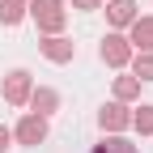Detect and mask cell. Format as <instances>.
<instances>
[{"mask_svg":"<svg viewBox=\"0 0 153 153\" xmlns=\"http://www.w3.org/2000/svg\"><path fill=\"white\" fill-rule=\"evenodd\" d=\"M30 17L38 22V30H47V34H60L64 22H68V13H64V0H30Z\"/></svg>","mask_w":153,"mask_h":153,"instance_id":"cell-1","label":"cell"},{"mask_svg":"<svg viewBox=\"0 0 153 153\" xmlns=\"http://www.w3.org/2000/svg\"><path fill=\"white\" fill-rule=\"evenodd\" d=\"M102 60H106L111 68H123V64L132 60V43H128L123 34H106V38H102Z\"/></svg>","mask_w":153,"mask_h":153,"instance_id":"cell-2","label":"cell"},{"mask_svg":"<svg viewBox=\"0 0 153 153\" xmlns=\"http://www.w3.org/2000/svg\"><path fill=\"white\" fill-rule=\"evenodd\" d=\"M30 89H34V85H30V72H26V68H17V72L4 76V102H9V106H22V102L30 98Z\"/></svg>","mask_w":153,"mask_h":153,"instance_id":"cell-3","label":"cell"},{"mask_svg":"<svg viewBox=\"0 0 153 153\" xmlns=\"http://www.w3.org/2000/svg\"><path fill=\"white\" fill-rule=\"evenodd\" d=\"M38 51H43L51 64H68L76 55V43H68V38H60V34H47L43 43H38Z\"/></svg>","mask_w":153,"mask_h":153,"instance_id":"cell-4","label":"cell"},{"mask_svg":"<svg viewBox=\"0 0 153 153\" xmlns=\"http://www.w3.org/2000/svg\"><path fill=\"white\" fill-rule=\"evenodd\" d=\"M98 123H102V132H123V128L132 123V115H128L123 102H106V106L98 111Z\"/></svg>","mask_w":153,"mask_h":153,"instance_id":"cell-5","label":"cell"},{"mask_svg":"<svg viewBox=\"0 0 153 153\" xmlns=\"http://www.w3.org/2000/svg\"><path fill=\"white\" fill-rule=\"evenodd\" d=\"M17 140L22 145H43L47 140V119L43 115H26V119L17 123Z\"/></svg>","mask_w":153,"mask_h":153,"instance_id":"cell-6","label":"cell"},{"mask_svg":"<svg viewBox=\"0 0 153 153\" xmlns=\"http://www.w3.org/2000/svg\"><path fill=\"white\" fill-rule=\"evenodd\" d=\"M26 102L34 106V115H43V119H47V115L55 111V102H60V94L43 85V89H30V98H26Z\"/></svg>","mask_w":153,"mask_h":153,"instance_id":"cell-7","label":"cell"},{"mask_svg":"<svg viewBox=\"0 0 153 153\" xmlns=\"http://www.w3.org/2000/svg\"><path fill=\"white\" fill-rule=\"evenodd\" d=\"M106 17H111V26H132L136 22V4H132V0H111Z\"/></svg>","mask_w":153,"mask_h":153,"instance_id":"cell-8","label":"cell"},{"mask_svg":"<svg viewBox=\"0 0 153 153\" xmlns=\"http://www.w3.org/2000/svg\"><path fill=\"white\" fill-rule=\"evenodd\" d=\"M132 43L140 51H153V17H136L132 22Z\"/></svg>","mask_w":153,"mask_h":153,"instance_id":"cell-9","label":"cell"},{"mask_svg":"<svg viewBox=\"0 0 153 153\" xmlns=\"http://www.w3.org/2000/svg\"><path fill=\"white\" fill-rule=\"evenodd\" d=\"M89 153H136V145H128L123 136H106V140H98Z\"/></svg>","mask_w":153,"mask_h":153,"instance_id":"cell-10","label":"cell"},{"mask_svg":"<svg viewBox=\"0 0 153 153\" xmlns=\"http://www.w3.org/2000/svg\"><path fill=\"white\" fill-rule=\"evenodd\" d=\"M132 72H136V81H153V51H140L132 60Z\"/></svg>","mask_w":153,"mask_h":153,"instance_id":"cell-11","label":"cell"},{"mask_svg":"<svg viewBox=\"0 0 153 153\" xmlns=\"http://www.w3.org/2000/svg\"><path fill=\"white\" fill-rule=\"evenodd\" d=\"M136 94H140V81H136V76H119V81H115V98H119V102L136 98Z\"/></svg>","mask_w":153,"mask_h":153,"instance_id":"cell-12","label":"cell"},{"mask_svg":"<svg viewBox=\"0 0 153 153\" xmlns=\"http://www.w3.org/2000/svg\"><path fill=\"white\" fill-rule=\"evenodd\" d=\"M132 128H136L140 136H149V132H153V106H140L136 115H132Z\"/></svg>","mask_w":153,"mask_h":153,"instance_id":"cell-13","label":"cell"},{"mask_svg":"<svg viewBox=\"0 0 153 153\" xmlns=\"http://www.w3.org/2000/svg\"><path fill=\"white\" fill-rule=\"evenodd\" d=\"M9 140H13V132H9V128H0V153L9 149Z\"/></svg>","mask_w":153,"mask_h":153,"instance_id":"cell-14","label":"cell"},{"mask_svg":"<svg viewBox=\"0 0 153 153\" xmlns=\"http://www.w3.org/2000/svg\"><path fill=\"white\" fill-rule=\"evenodd\" d=\"M76 9H98V0H72Z\"/></svg>","mask_w":153,"mask_h":153,"instance_id":"cell-15","label":"cell"},{"mask_svg":"<svg viewBox=\"0 0 153 153\" xmlns=\"http://www.w3.org/2000/svg\"><path fill=\"white\" fill-rule=\"evenodd\" d=\"M0 4H13V9H26L30 0H0Z\"/></svg>","mask_w":153,"mask_h":153,"instance_id":"cell-16","label":"cell"}]
</instances>
